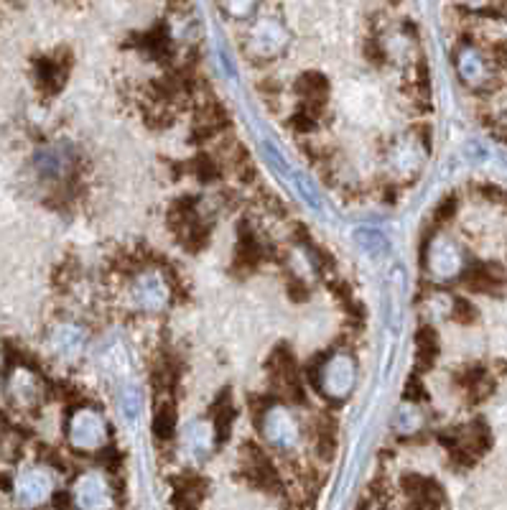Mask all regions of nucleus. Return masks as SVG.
<instances>
[{
  "instance_id": "f257e3e1",
  "label": "nucleus",
  "mask_w": 507,
  "mask_h": 510,
  "mask_svg": "<svg viewBox=\"0 0 507 510\" xmlns=\"http://www.w3.org/2000/svg\"><path fill=\"white\" fill-rule=\"evenodd\" d=\"M125 299H128V306L138 314H161L173 302V284L164 268L143 265L128 279Z\"/></svg>"
},
{
  "instance_id": "f03ea898",
  "label": "nucleus",
  "mask_w": 507,
  "mask_h": 510,
  "mask_svg": "<svg viewBox=\"0 0 507 510\" xmlns=\"http://www.w3.org/2000/svg\"><path fill=\"white\" fill-rule=\"evenodd\" d=\"M64 434L76 454L93 457L110 447V421L97 406H76L67 416Z\"/></svg>"
},
{
  "instance_id": "7ed1b4c3",
  "label": "nucleus",
  "mask_w": 507,
  "mask_h": 510,
  "mask_svg": "<svg viewBox=\"0 0 507 510\" xmlns=\"http://www.w3.org/2000/svg\"><path fill=\"white\" fill-rule=\"evenodd\" d=\"M314 385L326 401L342 403L355 393L358 385V360L350 350H334L324 355L314 370Z\"/></svg>"
},
{
  "instance_id": "20e7f679",
  "label": "nucleus",
  "mask_w": 507,
  "mask_h": 510,
  "mask_svg": "<svg viewBox=\"0 0 507 510\" xmlns=\"http://www.w3.org/2000/svg\"><path fill=\"white\" fill-rule=\"evenodd\" d=\"M69 495L76 510H120L117 482L102 467H84L69 482Z\"/></svg>"
},
{
  "instance_id": "39448f33",
  "label": "nucleus",
  "mask_w": 507,
  "mask_h": 510,
  "mask_svg": "<svg viewBox=\"0 0 507 510\" xmlns=\"http://www.w3.org/2000/svg\"><path fill=\"white\" fill-rule=\"evenodd\" d=\"M258 429H261L265 444L281 457H288L301 447L303 432H301L299 416L294 414V409L286 403L273 401V403L263 406L258 414Z\"/></svg>"
},
{
  "instance_id": "423d86ee",
  "label": "nucleus",
  "mask_w": 507,
  "mask_h": 510,
  "mask_svg": "<svg viewBox=\"0 0 507 510\" xmlns=\"http://www.w3.org/2000/svg\"><path fill=\"white\" fill-rule=\"evenodd\" d=\"M454 64H456L459 79L471 90H489L500 82V75H503V67L497 64L495 54L474 41H467L456 49Z\"/></svg>"
},
{
  "instance_id": "0eeeda50",
  "label": "nucleus",
  "mask_w": 507,
  "mask_h": 510,
  "mask_svg": "<svg viewBox=\"0 0 507 510\" xmlns=\"http://www.w3.org/2000/svg\"><path fill=\"white\" fill-rule=\"evenodd\" d=\"M288 44H291V34L286 23L276 16H261V19H253L247 28L245 52L255 61H273L288 49Z\"/></svg>"
},
{
  "instance_id": "6e6552de",
  "label": "nucleus",
  "mask_w": 507,
  "mask_h": 510,
  "mask_svg": "<svg viewBox=\"0 0 507 510\" xmlns=\"http://www.w3.org/2000/svg\"><path fill=\"white\" fill-rule=\"evenodd\" d=\"M5 398L16 411H38L46 401V380L34 365L16 362L5 373Z\"/></svg>"
},
{
  "instance_id": "1a4fd4ad",
  "label": "nucleus",
  "mask_w": 507,
  "mask_h": 510,
  "mask_svg": "<svg viewBox=\"0 0 507 510\" xmlns=\"http://www.w3.org/2000/svg\"><path fill=\"white\" fill-rule=\"evenodd\" d=\"M423 265H426V273L433 281H451V279L464 276V271H467L464 250L459 247L456 240H451L449 235H441V232L433 235L426 243Z\"/></svg>"
},
{
  "instance_id": "9d476101",
  "label": "nucleus",
  "mask_w": 507,
  "mask_h": 510,
  "mask_svg": "<svg viewBox=\"0 0 507 510\" xmlns=\"http://www.w3.org/2000/svg\"><path fill=\"white\" fill-rule=\"evenodd\" d=\"M87 344H90V332L84 324L75 320L54 321L46 332L49 355L57 362H64V365H75L76 360L87 352Z\"/></svg>"
},
{
  "instance_id": "9b49d317",
  "label": "nucleus",
  "mask_w": 507,
  "mask_h": 510,
  "mask_svg": "<svg viewBox=\"0 0 507 510\" xmlns=\"http://www.w3.org/2000/svg\"><path fill=\"white\" fill-rule=\"evenodd\" d=\"M76 151L75 146L59 141V143H49L34 156V171L41 182L46 184H61L75 174Z\"/></svg>"
},
{
  "instance_id": "f8f14e48",
  "label": "nucleus",
  "mask_w": 507,
  "mask_h": 510,
  "mask_svg": "<svg viewBox=\"0 0 507 510\" xmlns=\"http://www.w3.org/2000/svg\"><path fill=\"white\" fill-rule=\"evenodd\" d=\"M217 441H220V434L212 418H197V421H189L181 432V452L187 454L191 465H202L212 457Z\"/></svg>"
},
{
  "instance_id": "ddd939ff",
  "label": "nucleus",
  "mask_w": 507,
  "mask_h": 510,
  "mask_svg": "<svg viewBox=\"0 0 507 510\" xmlns=\"http://www.w3.org/2000/svg\"><path fill=\"white\" fill-rule=\"evenodd\" d=\"M451 457L459 465H474L482 454L489 449V434L482 424H471V426H459L449 439Z\"/></svg>"
},
{
  "instance_id": "4468645a",
  "label": "nucleus",
  "mask_w": 507,
  "mask_h": 510,
  "mask_svg": "<svg viewBox=\"0 0 507 510\" xmlns=\"http://www.w3.org/2000/svg\"><path fill=\"white\" fill-rule=\"evenodd\" d=\"M421 158H423L421 141H415V138H403V141H398L393 149H390V153H388V164H390V169L398 171L400 176L414 174V171L421 166Z\"/></svg>"
},
{
  "instance_id": "2eb2a0df",
  "label": "nucleus",
  "mask_w": 507,
  "mask_h": 510,
  "mask_svg": "<svg viewBox=\"0 0 507 510\" xmlns=\"http://www.w3.org/2000/svg\"><path fill=\"white\" fill-rule=\"evenodd\" d=\"M426 426V411L418 401H406L395 409L393 414V432L398 436H414L418 432H423Z\"/></svg>"
},
{
  "instance_id": "dca6fc26",
  "label": "nucleus",
  "mask_w": 507,
  "mask_h": 510,
  "mask_svg": "<svg viewBox=\"0 0 507 510\" xmlns=\"http://www.w3.org/2000/svg\"><path fill=\"white\" fill-rule=\"evenodd\" d=\"M270 376H273V385L278 388V393L283 398L301 396L299 368L294 365V360L288 358L286 352L276 355V365L270 368Z\"/></svg>"
},
{
  "instance_id": "f3484780",
  "label": "nucleus",
  "mask_w": 507,
  "mask_h": 510,
  "mask_svg": "<svg viewBox=\"0 0 507 510\" xmlns=\"http://www.w3.org/2000/svg\"><path fill=\"white\" fill-rule=\"evenodd\" d=\"M464 281L470 286L471 291H497L500 286L505 284V271L497 263H482L471 265L464 271Z\"/></svg>"
},
{
  "instance_id": "a211bd4d",
  "label": "nucleus",
  "mask_w": 507,
  "mask_h": 510,
  "mask_svg": "<svg viewBox=\"0 0 507 510\" xmlns=\"http://www.w3.org/2000/svg\"><path fill=\"white\" fill-rule=\"evenodd\" d=\"M117 401H120V411H123V416H125L128 421H138V414H141V409H143V398L138 393V388H133V385L123 388L120 396H117Z\"/></svg>"
},
{
  "instance_id": "6ab92c4d",
  "label": "nucleus",
  "mask_w": 507,
  "mask_h": 510,
  "mask_svg": "<svg viewBox=\"0 0 507 510\" xmlns=\"http://www.w3.org/2000/svg\"><path fill=\"white\" fill-rule=\"evenodd\" d=\"M358 240L365 250H370L373 255H385L388 253V240L385 235H380L377 230H359Z\"/></svg>"
},
{
  "instance_id": "aec40b11",
  "label": "nucleus",
  "mask_w": 507,
  "mask_h": 510,
  "mask_svg": "<svg viewBox=\"0 0 507 510\" xmlns=\"http://www.w3.org/2000/svg\"><path fill=\"white\" fill-rule=\"evenodd\" d=\"M153 426H156V434L158 436H171L173 434V429H176V416L171 414L169 406H164L158 414H156V421H153Z\"/></svg>"
},
{
  "instance_id": "412c9836",
  "label": "nucleus",
  "mask_w": 507,
  "mask_h": 510,
  "mask_svg": "<svg viewBox=\"0 0 507 510\" xmlns=\"http://www.w3.org/2000/svg\"><path fill=\"white\" fill-rule=\"evenodd\" d=\"M227 13H232L235 19L250 20V16L255 13V5H225Z\"/></svg>"
}]
</instances>
